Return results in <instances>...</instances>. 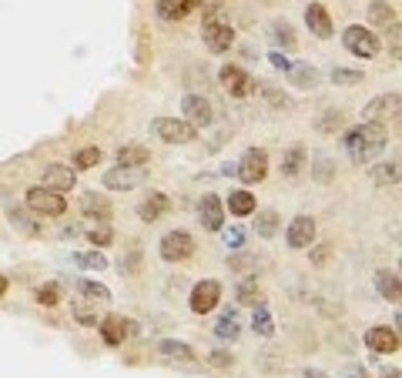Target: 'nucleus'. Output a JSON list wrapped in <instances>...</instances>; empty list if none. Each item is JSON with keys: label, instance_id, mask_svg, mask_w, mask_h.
<instances>
[{"label": "nucleus", "instance_id": "obj_1", "mask_svg": "<svg viewBox=\"0 0 402 378\" xmlns=\"http://www.w3.org/2000/svg\"><path fill=\"white\" fill-rule=\"evenodd\" d=\"M342 144L349 157L352 161H372L379 154L386 151V144H389V134H386V124H379V121H366V124H359V128L345 130L342 134Z\"/></svg>", "mask_w": 402, "mask_h": 378}, {"label": "nucleus", "instance_id": "obj_2", "mask_svg": "<svg viewBox=\"0 0 402 378\" xmlns=\"http://www.w3.org/2000/svg\"><path fill=\"white\" fill-rule=\"evenodd\" d=\"M342 44H345V50H349V54H355V57H362V60H372L379 54V37L372 34L369 27H362V24L345 27Z\"/></svg>", "mask_w": 402, "mask_h": 378}, {"label": "nucleus", "instance_id": "obj_3", "mask_svg": "<svg viewBox=\"0 0 402 378\" xmlns=\"http://www.w3.org/2000/svg\"><path fill=\"white\" fill-rule=\"evenodd\" d=\"M27 211H34L37 218L40 214H48V218H58V214L67 211V201H64V194H58V191L50 188H31L27 191Z\"/></svg>", "mask_w": 402, "mask_h": 378}, {"label": "nucleus", "instance_id": "obj_4", "mask_svg": "<svg viewBox=\"0 0 402 378\" xmlns=\"http://www.w3.org/2000/svg\"><path fill=\"white\" fill-rule=\"evenodd\" d=\"M265 174H268V154H265V148H249L241 154V161H238L241 184H259Z\"/></svg>", "mask_w": 402, "mask_h": 378}, {"label": "nucleus", "instance_id": "obj_5", "mask_svg": "<svg viewBox=\"0 0 402 378\" xmlns=\"http://www.w3.org/2000/svg\"><path fill=\"white\" fill-rule=\"evenodd\" d=\"M151 130L161 138L165 144H188L195 141V128L188 121H175V118H158L151 124Z\"/></svg>", "mask_w": 402, "mask_h": 378}, {"label": "nucleus", "instance_id": "obj_6", "mask_svg": "<svg viewBox=\"0 0 402 378\" xmlns=\"http://www.w3.org/2000/svg\"><path fill=\"white\" fill-rule=\"evenodd\" d=\"M158 251H161L165 261H185L195 255V241H191L188 231H168V235L161 238Z\"/></svg>", "mask_w": 402, "mask_h": 378}, {"label": "nucleus", "instance_id": "obj_7", "mask_svg": "<svg viewBox=\"0 0 402 378\" xmlns=\"http://www.w3.org/2000/svg\"><path fill=\"white\" fill-rule=\"evenodd\" d=\"M218 298H222V284L212 282V278H205V282H198L195 288H191V311L195 315H208L214 305H218Z\"/></svg>", "mask_w": 402, "mask_h": 378}, {"label": "nucleus", "instance_id": "obj_8", "mask_svg": "<svg viewBox=\"0 0 402 378\" xmlns=\"http://www.w3.org/2000/svg\"><path fill=\"white\" fill-rule=\"evenodd\" d=\"M144 177H148V167H111L104 174V188H114V191H131V188H138Z\"/></svg>", "mask_w": 402, "mask_h": 378}, {"label": "nucleus", "instance_id": "obj_9", "mask_svg": "<svg viewBox=\"0 0 402 378\" xmlns=\"http://www.w3.org/2000/svg\"><path fill=\"white\" fill-rule=\"evenodd\" d=\"M201 37H205V44H208L212 54H225V50L235 44V30H232L225 21H208L205 30H201Z\"/></svg>", "mask_w": 402, "mask_h": 378}, {"label": "nucleus", "instance_id": "obj_10", "mask_svg": "<svg viewBox=\"0 0 402 378\" xmlns=\"http://www.w3.org/2000/svg\"><path fill=\"white\" fill-rule=\"evenodd\" d=\"M181 107H185V121H188L195 130H198V128H208V124L214 121L212 104H208V101H205L201 94H188Z\"/></svg>", "mask_w": 402, "mask_h": 378}, {"label": "nucleus", "instance_id": "obj_11", "mask_svg": "<svg viewBox=\"0 0 402 378\" xmlns=\"http://www.w3.org/2000/svg\"><path fill=\"white\" fill-rule=\"evenodd\" d=\"M366 348H372L376 355H392L399 352V331L386 328V325H376V328L366 331Z\"/></svg>", "mask_w": 402, "mask_h": 378}, {"label": "nucleus", "instance_id": "obj_12", "mask_svg": "<svg viewBox=\"0 0 402 378\" xmlns=\"http://www.w3.org/2000/svg\"><path fill=\"white\" fill-rule=\"evenodd\" d=\"M399 104L402 97L399 94H379L369 101L366 107V121H379V124H386L389 118H399Z\"/></svg>", "mask_w": 402, "mask_h": 378}, {"label": "nucleus", "instance_id": "obj_13", "mask_svg": "<svg viewBox=\"0 0 402 378\" xmlns=\"http://www.w3.org/2000/svg\"><path fill=\"white\" fill-rule=\"evenodd\" d=\"M288 248H295V251H302V248H312V241H315V221L308 218V214H298L295 221L288 225Z\"/></svg>", "mask_w": 402, "mask_h": 378}, {"label": "nucleus", "instance_id": "obj_14", "mask_svg": "<svg viewBox=\"0 0 402 378\" xmlns=\"http://www.w3.org/2000/svg\"><path fill=\"white\" fill-rule=\"evenodd\" d=\"M201 4H205V0H154V11H158L161 21L175 24V21H185L195 7H201Z\"/></svg>", "mask_w": 402, "mask_h": 378}, {"label": "nucleus", "instance_id": "obj_15", "mask_svg": "<svg viewBox=\"0 0 402 378\" xmlns=\"http://www.w3.org/2000/svg\"><path fill=\"white\" fill-rule=\"evenodd\" d=\"M218 77H222V87H225V91H228L232 97H245V94L251 91V87H255L249 74L241 71V67H235V64H225Z\"/></svg>", "mask_w": 402, "mask_h": 378}, {"label": "nucleus", "instance_id": "obj_16", "mask_svg": "<svg viewBox=\"0 0 402 378\" xmlns=\"http://www.w3.org/2000/svg\"><path fill=\"white\" fill-rule=\"evenodd\" d=\"M101 325V338H104L107 345H121L128 335H134V325H131L128 318H121V315H107V318H101L97 321Z\"/></svg>", "mask_w": 402, "mask_h": 378}, {"label": "nucleus", "instance_id": "obj_17", "mask_svg": "<svg viewBox=\"0 0 402 378\" xmlns=\"http://www.w3.org/2000/svg\"><path fill=\"white\" fill-rule=\"evenodd\" d=\"M198 218L208 231H222V225H225V208H222V201L214 194H205L198 204Z\"/></svg>", "mask_w": 402, "mask_h": 378}, {"label": "nucleus", "instance_id": "obj_18", "mask_svg": "<svg viewBox=\"0 0 402 378\" xmlns=\"http://www.w3.org/2000/svg\"><path fill=\"white\" fill-rule=\"evenodd\" d=\"M74 184H77V174H74V167H67V165H50L48 171H44V188L58 191V194L71 191Z\"/></svg>", "mask_w": 402, "mask_h": 378}, {"label": "nucleus", "instance_id": "obj_19", "mask_svg": "<svg viewBox=\"0 0 402 378\" xmlns=\"http://www.w3.org/2000/svg\"><path fill=\"white\" fill-rule=\"evenodd\" d=\"M305 24H308V30L315 37H332V17H329V11L322 7V4H308L305 7Z\"/></svg>", "mask_w": 402, "mask_h": 378}, {"label": "nucleus", "instance_id": "obj_20", "mask_svg": "<svg viewBox=\"0 0 402 378\" xmlns=\"http://www.w3.org/2000/svg\"><path fill=\"white\" fill-rule=\"evenodd\" d=\"M168 208H171L168 194H158V191H151V194H148V198H144V201L138 204V218L151 225V221H158L161 214H168Z\"/></svg>", "mask_w": 402, "mask_h": 378}, {"label": "nucleus", "instance_id": "obj_21", "mask_svg": "<svg viewBox=\"0 0 402 378\" xmlns=\"http://www.w3.org/2000/svg\"><path fill=\"white\" fill-rule=\"evenodd\" d=\"M81 211L87 214V218H97V221H107L111 218V201H107L104 194H84L81 198Z\"/></svg>", "mask_w": 402, "mask_h": 378}, {"label": "nucleus", "instance_id": "obj_22", "mask_svg": "<svg viewBox=\"0 0 402 378\" xmlns=\"http://www.w3.org/2000/svg\"><path fill=\"white\" fill-rule=\"evenodd\" d=\"M158 352H161V358H168V362H181V365H195V362H198L195 352H191L185 342H161L158 345Z\"/></svg>", "mask_w": 402, "mask_h": 378}, {"label": "nucleus", "instance_id": "obj_23", "mask_svg": "<svg viewBox=\"0 0 402 378\" xmlns=\"http://www.w3.org/2000/svg\"><path fill=\"white\" fill-rule=\"evenodd\" d=\"M148 161H151V154L141 144H128V148L118 151V165H124V167H148Z\"/></svg>", "mask_w": 402, "mask_h": 378}, {"label": "nucleus", "instance_id": "obj_24", "mask_svg": "<svg viewBox=\"0 0 402 378\" xmlns=\"http://www.w3.org/2000/svg\"><path fill=\"white\" fill-rule=\"evenodd\" d=\"M376 288L386 301H399V274L396 272H376Z\"/></svg>", "mask_w": 402, "mask_h": 378}, {"label": "nucleus", "instance_id": "obj_25", "mask_svg": "<svg viewBox=\"0 0 402 378\" xmlns=\"http://www.w3.org/2000/svg\"><path fill=\"white\" fill-rule=\"evenodd\" d=\"M228 211L238 214V218H249V214H255V194L251 191H235L232 198H228Z\"/></svg>", "mask_w": 402, "mask_h": 378}, {"label": "nucleus", "instance_id": "obj_26", "mask_svg": "<svg viewBox=\"0 0 402 378\" xmlns=\"http://www.w3.org/2000/svg\"><path fill=\"white\" fill-rule=\"evenodd\" d=\"M11 225L21 228L24 235H40V218L34 211H24V208H13L11 211Z\"/></svg>", "mask_w": 402, "mask_h": 378}, {"label": "nucleus", "instance_id": "obj_27", "mask_svg": "<svg viewBox=\"0 0 402 378\" xmlns=\"http://www.w3.org/2000/svg\"><path fill=\"white\" fill-rule=\"evenodd\" d=\"M288 81L295 84V87H315L319 84V71L315 67H308V64H298V67H288Z\"/></svg>", "mask_w": 402, "mask_h": 378}, {"label": "nucleus", "instance_id": "obj_28", "mask_svg": "<svg viewBox=\"0 0 402 378\" xmlns=\"http://www.w3.org/2000/svg\"><path fill=\"white\" fill-rule=\"evenodd\" d=\"M372 181H376L379 188H389L399 181V161H386V165L372 167Z\"/></svg>", "mask_w": 402, "mask_h": 378}, {"label": "nucleus", "instance_id": "obj_29", "mask_svg": "<svg viewBox=\"0 0 402 378\" xmlns=\"http://www.w3.org/2000/svg\"><path fill=\"white\" fill-rule=\"evenodd\" d=\"M369 21L379 27H389V24H396V13H392V7L386 0H372L369 4Z\"/></svg>", "mask_w": 402, "mask_h": 378}, {"label": "nucleus", "instance_id": "obj_30", "mask_svg": "<svg viewBox=\"0 0 402 378\" xmlns=\"http://www.w3.org/2000/svg\"><path fill=\"white\" fill-rule=\"evenodd\" d=\"M255 231L261 238H275L278 235V214L275 211H255Z\"/></svg>", "mask_w": 402, "mask_h": 378}, {"label": "nucleus", "instance_id": "obj_31", "mask_svg": "<svg viewBox=\"0 0 402 378\" xmlns=\"http://www.w3.org/2000/svg\"><path fill=\"white\" fill-rule=\"evenodd\" d=\"M74 265H77V268H91V272H104L107 258L97 255V251H77V255H74Z\"/></svg>", "mask_w": 402, "mask_h": 378}, {"label": "nucleus", "instance_id": "obj_32", "mask_svg": "<svg viewBox=\"0 0 402 378\" xmlns=\"http://www.w3.org/2000/svg\"><path fill=\"white\" fill-rule=\"evenodd\" d=\"M214 335L222 338V342H235L238 338V321H235V311H225L222 321L214 325Z\"/></svg>", "mask_w": 402, "mask_h": 378}, {"label": "nucleus", "instance_id": "obj_33", "mask_svg": "<svg viewBox=\"0 0 402 378\" xmlns=\"http://www.w3.org/2000/svg\"><path fill=\"white\" fill-rule=\"evenodd\" d=\"M251 328L259 331V335H272L275 331V321H272V311L265 305L255 308V315H251Z\"/></svg>", "mask_w": 402, "mask_h": 378}, {"label": "nucleus", "instance_id": "obj_34", "mask_svg": "<svg viewBox=\"0 0 402 378\" xmlns=\"http://www.w3.org/2000/svg\"><path fill=\"white\" fill-rule=\"evenodd\" d=\"M101 161V151L97 148H81L74 154V171H91V167Z\"/></svg>", "mask_w": 402, "mask_h": 378}, {"label": "nucleus", "instance_id": "obj_35", "mask_svg": "<svg viewBox=\"0 0 402 378\" xmlns=\"http://www.w3.org/2000/svg\"><path fill=\"white\" fill-rule=\"evenodd\" d=\"M238 301L241 305H261V291L255 282H241L238 284Z\"/></svg>", "mask_w": 402, "mask_h": 378}, {"label": "nucleus", "instance_id": "obj_36", "mask_svg": "<svg viewBox=\"0 0 402 378\" xmlns=\"http://www.w3.org/2000/svg\"><path fill=\"white\" fill-rule=\"evenodd\" d=\"M302 161H305V151L302 148H292V151L285 154V165H282V171L288 177H295L298 171H302Z\"/></svg>", "mask_w": 402, "mask_h": 378}, {"label": "nucleus", "instance_id": "obj_37", "mask_svg": "<svg viewBox=\"0 0 402 378\" xmlns=\"http://www.w3.org/2000/svg\"><path fill=\"white\" fill-rule=\"evenodd\" d=\"M87 241H91L94 248H107V245L114 241V231H111L107 225H97V228H91V231H87Z\"/></svg>", "mask_w": 402, "mask_h": 378}, {"label": "nucleus", "instance_id": "obj_38", "mask_svg": "<svg viewBox=\"0 0 402 378\" xmlns=\"http://www.w3.org/2000/svg\"><path fill=\"white\" fill-rule=\"evenodd\" d=\"M332 81L342 84V87H352V84L362 81V71H349V67H332Z\"/></svg>", "mask_w": 402, "mask_h": 378}, {"label": "nucleus", "instance_id": "obj_39", "mask_svg": "<svg viewBox=\"0 0 402 378\" xmlns=\"http://www.w3.org/2000/svg\"><path fill=\"white\" fill-rule=\"evenodd\" d=\"M77 288H81L84 295L91 298V301H107V298H111V291H107L104 284H94V282H81L77 284Z\"/></svg>", "mask_w": 402, "mask_h": 378}, {"label": "nucleus", "instance_id": "obj_40", "mask_svg": "<svg viewBox=\"0 0 402 378\" xmlns=\"http://www.w3.org/2000/svg\"><path fill=\"white\" fill-rule=\"evenodd\" d=\"M37 301H40V305H58L60 288L58 284H40V288H37Z\"/></svg>", "mask_w": 402, "mask_h": 378}, {"label": "nucleus", "instance_id": "obj_41", "mask_svg": "<svg viewBox=\"0 0 402 378\" xmlns=\"http://www.w3.org/2000/svg\"><path fill=\"white\" fill-rule=\"evenodd\" d=\"M272 34H275V40H282L285 48H295V37H292V30H288V24H285V21L272 27Z\"/></svg>", "mask_w": 402, "mask_h": 378}, {"label": "nucleus", "instance_id": "obj_42", "mask_svg": "<svg viewBox=\"0 0 402 378\" xmlns=\"http://www.w3.org/2000/svg\"><path fill=\"white\" fill-rule=\"evenodd\" d=\"M225 245L238 251L241 245H245V231H241V228H232V231H225Z\"/></svg>", "mask_w": 402, "mask_h": 378}, {"label": "nucleus", "instance_id": "obj_43", "mask_svg": "<svg viewBox=\"0 0 402 378\" xmlns=\"http://www.w3.org/2000/svg\"><path fill=\"white\" fill-rule=\"evenodd\" d=\"M74 318L81 321V325H97L94 311H87V308H81V305H74Z\"/></svg>", "mask_w": 402, "mask_h": 378}, {"label": "nucleus", "instance_id": "obj_44", "mask_svg": "<svg viewBox=\"0 0 402 378\" xmlns=\"http://www.w3.org/2000/svg\"><path fill=\"white\" fill-rule=\"evenodd\" d=\"M261 94L268 97V101H272L275 107H288V97H285V94H278V91H272V87H265V91H261Z\"/></svg>", "mask_w": 402, "mask_h": 378}, {"label": "nucleus", "instance_id": "obj_45", "mask_svg": "<svg viewBox=\"0 0 402 378\" xmlns=\"http://www.w3.org/2000/svg\"><path fill=\"white\" fill-rule=\"evenodd\" d=\"M268 60H272L278 71H288V67H292V64H288V57H285L282 50H272V54H268Z\"/></svg>", "mask_w": 402, "mask_h": 378}, {"label": "nucleus", "instance_id": "obj_46", "mask_svg": "<svg viewBox=\"0 0 402 378\" xmlns=\"http://www.w3.org/2000/svg\"><path fill=\"white\" fill-rule=\"evenodd\" d=\"M315 177H319V181H329V177H332V165L325 161V157H322L319 165H315Z\"/></svg>", "mask_w": 402, "mask_h": 378}, {"label": "nucleus", "instance_id": "obj_47", "mask_svg": "<svg viewBox=\"0 0 402 378\" xmlns=\"http://www.w3.org/2000/svg\"><path fill=\"white\" fill-rule=\"evenodd\" d=\"M342 124V114H329L325 121H319V130H329V128H339Z\"/></svg>", "mask_w": 402, "mask_h": 378}, {"label": "nucleus", "instance_id": "obj_48", "mask_svg": "<svg viewBox=\"0 0 402 378\" xmlns=\"http://www.w3.org/2000/svg\"><path fill=\"white\" fill-rule=\"evenodd\" d=\"M302 378H329V375H325V372H315V368H312V372H305Z\"/></svg>", "mask_w": 402, "mask_h": 378}, {"label": "nucleus", "instance_id": "obj_49", "mask_svg": "<svg viewBox=\"0 0 402 378\" xmlns=\"http://www.w3.org/2000/svg\"><path fill=\"white\" fill-rule=\"evenodd\" d=\"M345 378H369V375H366V372H359V368H352V372H349Z\"/></svg>", "mask_w": 402, "mask_h": 378}, {"label": "nucleus", "instance_id": "obj_50", "mask_svg": "<svg viewBox=\"0 0 402 378\" xmlns=\"http://www.w3.org/2000/svg\"><path fill=\"white\" fill-rule=\"evenodd\" d=\"M386 378H402V372L399 368H392V372H386Z\"/></svg>", "mask_w": 402, "mask_h": 378}, {"label": "nucleus", "instance_id": "obj_51", "mask_svg": "<svg viewBox=\"0 0 402 378\" xmlns=\"http://www.w3.org/2000/svg\"><path fill=\"white\" fill-rule=\"evenodd\" d=\"M4 291H7V278L0 274V295H4Z\"/></svg>", "mask_w": 402, "mask_h": 378}]
</instances>
